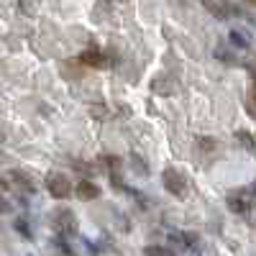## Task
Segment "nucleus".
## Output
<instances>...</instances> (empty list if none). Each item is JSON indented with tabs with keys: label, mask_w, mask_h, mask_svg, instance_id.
I'll use <instances>...</instances> for the list:
<instances>
[{
	"label": "nucleus",
	"mask_w": 256,
	"mask_h": 256,
	"mask_svg": "<svg viewBox=\"0 0 256 256\" xmlns=\"http://www.w3.org/2000/svg\"><path fill=\"white\" fill-rule=\"evenodd\" d=\"M228 38H230V44L236 46V49H244V52H246V49L251 46V41H248V36H246L244 31H238V28H233Z\"/></svg>",
	"instance_id": "8"
},
{
	"label": "nucleus",
	"mask_w": 256,
	"mask_h": 256,
	"mask_svg": "<svg viewBox=\"0 0 256 256\" xmlns=\"http://www.w3.org/2000/svg\"><path fill=\"white\" fill-rule=\"evenodd\" d=\"M44 182H46V190H49L52 198H56V200L72 198V182H70L67 174H62V172H49Z\"/></svg>",
	"instance_id": "4"
},
{
	"label": "nucleus",
	"mask_w": 256,
	"mask_h": 256,
	"mask_svg": "<svg viewBox=\"0 0 256 256\" xmlns=\"http://www.w3.org/2000/svg\"><path fill=\"white\" fill-rule=\"evenodd\" d=\"M131 164H134V166L138 169V172H141V177H146V174H148V169H146V164H144V162H141V159H138L136 154L131 156Z\"/></svg>",
	"instance_id": "14"
},
{
	"label": "nucleus",
	"mask_w": 256,
	"mask_h": 256,
	"mask_svg": "<svg viewBox=\"0 0 256 256\" xmlns=\"http://www.w3.org/2000/svg\"><path fill=\"white\" fill-rule=\"evenodd\" d=\"M251 80H254V92H256V70L251 72Z\"/></svg>",
	"instance_id": "16"
},
{
	"label": "nucleus",
	"mask_w": 256,
	"mask_h": 256,
	"mask_svg": "<svg viewBox=\"0 0 256 256\" xmlns=\"http://www.w3.org/2000/svg\"><path fill=\"white\" fill-rule=\"evenodd\" d=\"M74 195H77L80 200H84V202H90V200H98V198L102 195V190H100L95 182H90V180H82V182L74 184Z\"/></svg>",
	"instance_id": "6"
},
{
	"label": "nucleus",
	"mask_w": 256,
	"mask_h": 256,
	"mask_svg": "<svg viewBox=\"0 0 256 256\" xmlns=\"http://www.w3.org/2000/svg\"><path fill=\"white\" fill-rule=\"evenodd\" d=\"M8 184H10V182H6V180H0V190H6Z\"/></svg>",
	"instance_id": "17"
},
{
	"label": "nucleus",
	"mask_w": 256,
	"mask_h": 256,
	"mask_svg": "<svg viewBox=\"0 0 256 256\" xmlns=\"http://www.w3.org/2000/svg\"><path fill=\"white\" fill-rule=\"evenodd\" d=\"M246 110H248V116L256 120V92H254V90H251L248 98H246Z\"/></svg>",
	"instance_id": "12"
},
{
	"label": "nucleus",
	"mask_w": 256,
	"mask_h": 256,
	"mask_svg": "<svg viewBox=\"0 0 256 256\" xmlns=\"http://www.w3.org/2000/svg\"><path fill=\"white\" fill-rule=\"evenodd\" d=\"M236 138H238V141H241V144L248 148V152L256 156V138H254V136L246 131V128H238V131H236Z\"/></svg>",
	"instance_id": "9"
},
{
	"label": "nucleus",
	"mask_w": 256,
	"mask_h": 256,
	"mask_svg": "<svg viewBox=\"0 0 256 256\" xmlns=\"http://www.w3.org/2000/svg\"><path fill=\"white\" fill-rule=\"evenodd\" d=\"M13 226H16V230H18L24 238H34V233H31V228H28V223H26L24 218H16V220H13Z\"/></svg>",
	"instance_id": "11"
},
{
	"label": "nucleus",
	"mask_w": 256,
	"mask_h": 256,
	"mask_svg": "<svg viewBox=\"0 0 256 256\" xmlns=\"http://www.w3.org/2000/svg\"><path fill=\"white\" fill-rule=\"evenodd\" d=\"M8 208H10V205H8V200H6L3 195H0V216H3V212H8Z\"/></svg>",
	"instance_id": "15"
},
{
	"label": "nucleus",
	"mask_w": 256,
	"mask_h": 256,
	"mask_svg": "<svg viewBox=\"0 0 256 256\" xmlns=\"http://www.w3.org/2000/svg\"><path fill=\"white\" fill-rule=\"evenodd\" d=\"M10 177H8V182H13L24 195H36V182L26 174V172H20V169H13V172H8Z\"/></svg>",
	"instance_id": "5"
},
{
	"label": "nucleus",
	"mask_w": 256,
	"mask_h": 256,
	"mask_svg": "<svg viewBox=\"0 0 256 256\" xmlns=\"http://www.w3.org/2000/svg\"><path fill=\"white\" fill-rule=\"evenodd\" d=\"M52 228H54V233L56 236H62V238H72V236H77V216L70 210V208H56L54 212H52Z\"/></svg>",
	"instance_id": "1"
},
{
	"label": "nucleus",
	"mask_w": 256,
	"mask_h": 256,
	"mask_svg": "<svg viewBox=\"0 0 256 256\" xmlns=\"http://www.w3.org/2000/svg\"><path fill=\"white\" fill-rule=\"evenodd\" d=\"M144 256H169V251L162 248V246H146L144 248Z\"/></svg>",
	"instance_id": "13"
},
{
	"label": "nucleus",
	"mask_w": 256,
	"mask_h": 256,
	"mask_svg": "<svg viewBox=\"0 0 256 256\" xmlns=\"http://www.w3.org/2000/svg\"><path fill=\"white\" fill-rule=\"evenodd\" d=\"M202 6H205L212 16H216V18H220V20H226V18H228V13L223 10V6H220V3H216V0H202Z\"/></svg>",
	"instance_id": "10"
},
{
	"label": "nucleus",
	"mask_w": 256,
	"mask_h": 256,
	"mask_svg": "<svg viewBox=\"0 0 256 256\" xmlns=\"http://www.w3.org/2000/svg\"><path fill=\"white\" fill-rule=\"evenodd\" d=\"M256 198V182H251L248 187L244 190H233L230 195L226 198V205L230 212H238V216H246V212L251 210V200Z\"/></svg>",
	"instance_id": "2"
},
{
	"label": "nucleus",
	"mask_w": 256,
	"mask_h": 256,
	"mask_svg": "<svg viewBox=\"0 0 256 256\" xmlns=\"http://www.w3.org/2000/svg\"><path fill=\"white\" fill-rule=\"evenodd\" d=\"M162 184H164V190L169 192V195H174L180 200L187 198V180H184V174L180 172V169L166 166L164 174H162Z\"/></svg>",
	"instance_id": "3"
},
{
	"label": "nucleus",
	"mask_w": 256,
	"mask_h": 256,
	"mask_svg": "<svg viewBox=\"0 0 256 256\" xmlns=\"http://www.w3.org/2000/svg\"><path fill=\"white\" fill-rule=\"evenodd\" d=\"M80 59L84 64H92V67H102V64H105V52L98 49V46H88V49L80 54Z\"/></svg>",
	"instance_id": "7"
},
{
	"label": "nucleus",
	"mask_w": 256,
	"mask_h": 256,
	"mask_svg": "<svg viewBox=\"0 0 256 256\" xmlns=\"http://www.w3.org/2000/svg\"><path fill=\"white\" fill-rule=\"evenodd\" d=\"M246 3H248V6H254V8H256V0H246Z\"/></svg>",
	"instance_id": "18"
}]
</instances>
